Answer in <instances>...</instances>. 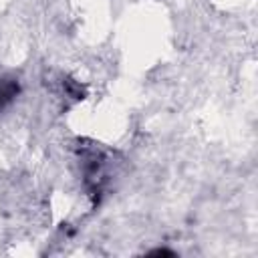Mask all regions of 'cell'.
<instances>
[{
	"instance_id": "6da1fadb",
	"label": "cell",
	"mask_w": 258,
	"mask_h": 258,
	"mask_svg": "<svg viewBox=\"0 0 258 258\" xmlns=\"http://www.w3.org/2000/svg\"><path fill=\"white\" fill-rule=\"evenodd\" d=\"M81 163H83L85 183L91 185L93 191H101V181H103V155L99 153V149L97 147L83 149Z\"/></svg>"
},
{
	"instance_id": "7a4b0ae2",
	"label": "cell",
	"mask_w": 258,
	"mask_h": 258,
	"mask_svg": "<svg viewBox=\"0 0 258 258\" xmlns=\"http://www.w3.org/2000/svg\"><path fill=\"white\" fill-rule=\"evenodd\" d=\"M20 93V83L14 75H0V111H4L8 105L14 103V99Z\"/></svg>"
},
{
	"instance_id": "3957f363",
	"label": "cell",
	"mask_w": 258,
	"mask_h": 258,
	"mask_svg": "<svg viewBox=\"0 0 258 258\" xmlns=\"http://www.w3.org/2000/svg\"><path fill=\"white\" fill-rule=\"evenodd\" d=\"M149 254H151V256H173V252H171V250H165V248H157V250H151Z\"/></svg>"
}]
</instances>
